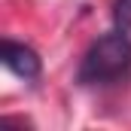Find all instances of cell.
Wrapping results in <instances>:
<instances>
[{
    "mask_svg": "<svg viewBox=\"0 0 131 131\" xmlns=\"http://www.w3.org/2000/svg\"><path fill=\"white\" fill-rule=\"evenodd\" d=\"M0 58H3L6 70H12V73H15L18 79H25V82H31V79H37V76L43 73V61H40L37 49L28 46V43L3 40V46H0Z\"/></svg>",
    "mask_w": 131,
    "mask_h": 131,
    "instance_id": "cell-2",
    "label": "cell"
},
{
    "mask_svg": "<svg viewBox=\"0 0 131 131\" xmlns=\"http://www.w3.org/2000/svg\"><path fill=\"white\" fill-rule=\"evenodd\" d=\"M131 76V37L128 31H110L98 37L76 67L79 85H113Z\"/></svg>",
    "mask_w": 131,
    "mask_h": 131,
    "instance_id": "cell-1",
    "label": "cell"
},
{
    "mask_svg": "<svg viewBox=\"0 0 131 131\" xmlns=\"http://www.w3.org/2000/svg\"><path fill=\"white\" fill-rule=\"evenodd\" d=\"M110 12H113V25L119 31L131 34V0H113L110 3Z\"/></svg>",
    "mask_w": 131,
    "mask_h": 131,
    "instance_id": "cell-3",
    "label": "cell"
}]
</instances>
